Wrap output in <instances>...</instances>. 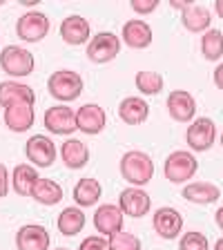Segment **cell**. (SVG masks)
Here are the masks:
<instances>
[{"mask_svg":"<svg viewBox=\"0 0 223 250\" xmlns=\"http://www.w3.org/2000/svg\"><path fill=\"white\" fill-rule=\"evenodd\" d=\"M121 174L134 188L147 186L154 177V161L143 150H130L121 156Z\"/></svg>","mask_w":223,"mask_h":250,"instance_id":"1","label":"cell"},{"mask_svg":"<svg viewBox=\"0 0 223 250\" xmlns=\"http://www.w3.org/2000/svg\"><path fill=\"white\" fill-rule=\"evenodd\" d=\"M47 89H49L54 99L69 103V101H76L83 94V78L74 69H58V72H54L49 76Z\"/></svg>","mask_w":223,"mask_h":250,"instance_id":"2","label":"cell"},{"mask_svg":"<svg viewBox=\"0 0 223 250\" xmlns=\"http://www.w3.org/2000/svg\"><path fill=\"white\" fill-rule=\"evenodd\" d=\"M0 67L5 69V74L14 78H22L29 76L36 67V61H34V54L29 49L20 45H7L2 52H0Z\"/></svg>","mask_w":223,"mask_h":250,"instance_id":"3","label":"cell"},{"mask_svg":"<svg viewBox=\"0 0 223 250\" xmlns=\"http://www.w3.org/2000/svg\"><path fill=\"white\" fill-rule=\"evenodd\" d=\"M199 170V161L192 152L185 150H177L172 152L170 156L165 159V166H163V174L170 183H183L190 181V179L197 174Z\"/></svg>","mask_w":223,"mask_h":250,"instance_id":"4","label":"cell"},{"mask_svg":"<svg viewBox=\"0 0 223 250\" xmlns=\"http://www.w3.org/2000/svg\"><path fill=\"white\" fill-rule=\"evenodd\" d=\"M121 52V38L112 31H99L87 42V58L92 62H109Z\"/></svg>","mask_w":223,"mask_h":250,"instance_id":"5","label":"cell"},{"mask_svg":"<svg viewBox=\"0 0 223 250\" xmlns=\"http://www.w3.org/2000/svg\"><path fill=\"white\" fill-rule=\"evenodd\" d=\"M185 141L194 152H208L214 146V141H217V125H214V121L208 119V116L194 119L185 132Z\"/></svg>","mask_w":223,"mask_h":250,"instance_id":"6","label":"cell"},{"mask_svg":"<svg viewBox=\"0 0 223 250\" xmlns=\"http://www.w3.org/2000/svg\"><path fill=\"white\" fill-rule=\"evenodd\" d=\"M16 34L25 42H41L49 34V18L42 11H27L16 22Z\"/></svg>","mask_w":223,"mask_h":250,"instance_id":"7","label":"cell"},{"mask_svg":"<svg viewBox=\"0 0 223 250\" xmlns=\"http://www.w3.org/2000/svg\"><path fill=\"white\" fill-rule=\"evenodd\" d=\"M42 123H45L47 132H52V134L67 136V134H72V132L78 130L76 112H74L69 105H54V107H49L45 112Z\"/></svg>","mask_w":223,"mask_h":250,"instance_id":"8","label":"cell"},{"mask_svg":"<svg viewBox=\"0 0 223 250\" xmlns=\"http://www.w3.org/2000/svg\"><path fill=\"white\" fill-rule=\"evenodd\" d=\"M25 154L34 166L38 167H49L54 161H56V146H54V141L45 134H34L29 136V141L25 143Z\"/></svg>","mask_w":223,"mask_h":250,"instance_id":"9","label":"cell"},{"mask_svg":"<svg viewBox=\"0 0 223 250\" xmlns=\"http://www.w3.org/2000/svg\"><path fill=\"white\" fill-rule=\"evenodd\" d=\"M119 208L125 217L141 219L150 212L152 199H150V194H147L145 190H141V188H125L119 197Z\"/></svg>","mask_w":223,"mask_h":250,"instance_id":"10","label":"cell"},{"mask_svg":"<svg viewBox=\"0 0 223 250\" xmlns=\"http://www.w3.org/2000/svg\"><path fill=\"white\" fill-rule=\"evenodd\" d=\"M152 226H154L156 234L163 239H177L183 230V217L177 208L172 206H163L154 212L152 217Z\"/></svg>","mask_w":223,"mask_h":250,"instance_id":"11","label":"cell"},{"mask_svg":"<svg viewBox=\"0 0 223 250\" xmlns=\"http://www.w3.org/2000/svg\"><path fill=\"white\" fill-rule=\"evenodd\" d=\"M167 112L179 123H192L197 114V101L185 89H174L167 94Z\"/></svg>","mask_w":223,"mask_h":250,"instance_id":"12","label":"cell"},{"mask_svg":"<svg viewBox=\"0 0 223 250\" xmlns=\"http://www.w3.org/2000/svg\"><path fill=\"white\" fill-rule=\"evenodd\" d=\"M76 125L83 134H101L103 127L107 125V114L105 109L96 103H85L83 107L76 109Z\"/></svg>","mask_w":223,"mask_h":250,"instance_id":"13","label":"cell"},{"mask_svg":"<svg viewBox=\"0 0 223 250\" xmlns=\"http://www.w3.org/2000/svg\"><path fill=\"white\" fill-rule=\"evenodd\" d=\"M52 237L45 226L27 224L16 232V248L18 250H49Z\"/></svg>","mask_w":223,"mask_h":250,"instance_id":"14","label":"cell"},{"mask_svg":"<svg viewBox=\"0 0 223 250\" xmlns=\"http://www.w3.org/2000/svg\"><path fill=\"white\" fill-rule=\"evenodd\" d=\"M36 94L29 85L18 83V81H2L0 83V107H11V105H34Z\"/></svg>","mask_w":223,"mask_h":250,"instance_id":"15","label":"cell"},{"mask_svg":"<svg viewBox=\"0 0 223 250\" xmlns=\"http://www.w3.org/2000/svg\"><path fill=\"white\" fill-rule=\"evenodd\" d=\"M123 221H125V214L121 212L119 206H112V203H103L94 212V228L99 230L101 234H107V237L121 232L123 230Z\"/></svg>","mask_w":223,"mask_h":250,"instance_id":"16","label":"cell"},{"mask_svg":"<svg viewBox=\"0 0 223 250\" xmlns=\"http://www.w3.org/2000/svg\"><path fill=\"white\" fill-rule=\"evenodd\" d=\"M61 38L67 42V45H74V47L85 45V42H89V38H92L89 22L78 14L67 16V18L61 22Z\"/></svg>","mask_w":223,"mask_h":250,"instance_id":"17","label":"cell"},{"mask_svg":"<svg viewBox=\"0 0 223 250\" xmlns=\"http://www.w3.org/2000/svg\"><path fill=\"white\" fill-rule=\"evenodd\" d=\"M121 38L125 41V45L132 49H145L152 45V27L145 21H127L123 25Z\"/></svg>","mask_w":223,"mask_h":250,"instance_id":"18","label":"cell"},{"mask_svg":"<svg viewBox=\"0 0 223 250\" xmlns=\"http://www.w3.org/2000/svg\"><path fill=\"white\" fill-rule=\"evenodd\" d=\"M119 116L127 125H141L145 123L147 116H150V105L141 96H127L119 105Z\"/></svg>","mask_w":223,"mask_h":250,"instance_id":"19","label":"cell"},{"mask_svg":"<svg viewBox=\"0 0 223 250\" xmlns=\"http://www.w3.org/2000/svg\"><path fill=\"white\" fill-rule=\"evenodd\" d=\"M61 159L69 170H81L89 163V150L83 141L78 139H67L61 146Z\"/></svg>","mask_w":223,"mask_h":250,"instance_id":"20","label":"cell"},{"mask_svg":"<svg viewBox=\"0 0 223 250\" xmlns=\"http://www.w3.org/2000/svg\"><path fill=\"white\" fill-rule=\"evenodd\" d=\"M36 121L34 105H11L5 109V125L11 132H27Z\"/></svg>","mask_w":223,"mask_h":250,"instance_id":"21","label":"cell"},{"mask_svg":"<svg viewBox=\"0 0 223 250\" xmlns=\"http://www.w3.org/2000/svg\"><path fill=\"white\" fill-rule=\"evenodd\" d=\"M219 197H221L219 186L208 183V181H194L183 188V199H187L190 203H199V206H210Z\"/></svg>","mask_w":223,"mask_h":250,"instance_id":"22","label":"cell"},{"mask_svg":"<svg viewBox=\"0 0 223 250\" xmlns=\"http://www.w3.org/2000/svg\"><path fill=\"white\" fill-rule=\"evenodd\" d=\"M181 21H183V27H185L187 31H194V34H199V31H208L210 29L212 14H210L208 7L192 2L190 7H185V9L181 11Z\"/></svg>","mask_w":223,"mask_h":250,"instance_id":"23","label":"cell"},{"mask_svg":"<svg viewBox=\"0 0 223 250\" xmlns=\"http://www.w3.org/2000/svg\"><path fill=\"white\" fill-rule=\"evenodd\" d=\"M85 212L83 208H78V206H69L65 208L56 219V226H58V232L65 234V237H74L78 234L81 230L85 228Z\"/></svg>","mask_w":223,"mask_h":250,"instance_id":"24","label":"cell"},{"mask_svg":"<svg viewBox=\"0 0 223 250\" xmlns=\"http://www.w3.org/2000/svg\"><path fill=\"white\" fill-rule=\"evenodd\" d=\"M101 194H103V188L92 177L81 179L76 183V188H74V201H76L78 208H92L94 203L101 199Z\"/></svg>","mask_w":223,"mask_h":250,"instance_id":"25","label":"cell"},{"mask_svg":"<svg viewBox=\"0 0 223 250\" xmlns=\"http://www.w3.org/2000/svg\"><path fill=\"white\" fill-rule=\"evenodd\" d=\"M38 172L34 166H27V163H20V166L14 167V174H11V186H14V192L18 197H31V188L38 181Z\"/></svg>","mask_w":223,"mask_h":250,"instance_id":"26","label":"cell"},{"mask_svg":"<svg viewBox=\"0 0 223 250\" xmlns=\"http://www.w3.org/2000/svg\"><path fill=\"white\" fill-rule=\"evenodd\" d=\"M31 199L42 206H56L58 201H62V188L54 179H38L31 188Z\"/></svg>","mask_w":223,"mask_h":250,"instance_id":"27","label":"cell"},{"mask_svg":"<svg viewBox=\"0 0 223 250\" xmlns=\"http://www.w3.org/2000/svg\"><path fill=\"white\" fill-rule=\"evenodd\" d=\"M136 83V89H139L141 94H145V96H156V94L163 92V85H165V81H163L161 74L156 72H139L134 78Z\"/></svg>","mask_w":223,"mask_h":250,"instance_id":"28","label":"cell"},{"mask_svg":"<svg viewBox=\"0 0 223 250\" xmlns=\"http://www.w3.org/2000/svg\"><path fill=\"white\" fill-rule=\"evenodd\" d=\"M201 52L208 61H219L223 56V34L219 29H208L201 38Z\"/></svg>","mask_w":223,"mask_h":250,"instance_id":"29","label":"cell"},{"mask_svg":"<svg viewBox=\"0 0 223 250\" xmlns=\"http://www.w3.org/2000/svg\"><path fill=\"white\" fill-rule=\"evenodd\" d=\"M109 250H141V239L132 232H116L109 237Z\"/></svg>","mask_w":223,"mask_h":250,"instance_id":"30","label":"cell"},{"mask_svg":"<svg viewBox=\"0 0 223 250\" xmlns=\"http://www.w3.org/2000/svg\"><path fill=\"white\" fill-rule=\"evenodd\" d=\"M179 250H210V241L203 232H197V230H190L181 237L179 241Z\"/></svg>","mask_w":223,"mask_h":250,"instance_id":"31","label":"cell"},{"mask_svg":"<svg viewBox=\"0 0 223 250\" xmlns=\"http://www.w3.org/2000/svg\"><path fill=\"white\" fill-rule=\"evenodd\" d=\"M78 250H109V241L105 237H99V234H92L87 239L81 241Z\"/></svg>","mask_w":223,"mask_h":250,"instance_id":"32","label":"cell"},{"mask_svg":"<svg viewBox=\"0 0 223 250\" xmlns=\"http://www.w3.org/2000/svg\"><path fill=\"white\" fill-rule=\"evenodd\" d=\"M130 5L136 14H152L159 7V0H132Z\"/></svg>","mask_w":223,"mask_h":250,"instance_id":"33","label":"cell"},{"mask_svg":"<svg viewBox=\"0 0 223 250\" xmlns=\"http://www.w3.org/2000/svg\"><path fill=\"white\" fill-rule=\"evenodd\" d=\"M9 183H11L9 172H7V167L0 163V199L7 197V192H9Z\"/></svg>","mask_w":223,"mask_h":250,"instance_id":"34","label":"cell"},{"mask_svg":"<svg viewBox=\"0 0 223 250\" xmlns=\"http://www.w3.org/2000/svg\"><path fill=\"white\" fill-rule=\"evenodd\" d=\"M212 81H214V85H217V87L223 92V62H219L217 69L212 72Z\"/></svg>","mask_w":223,"mask_h":250,"instance_id":"35","label":"cell"},{"mask_svg":"<svg viewBox=\"0 0 223 250\" xmlns=\"http://www.w3.org/2000/svg\"><path fill=\"white\" fill-rule=\"evenodd\" d=\"M192 2H194V0H183V2H181V0H172V2H170V5L172 7H174V9H185V7H190V5H192Z\"/></svg>","mask_w":223,"mask_h":250,"instance_id":"36","label":"cell"},{"mask_svg":"<svg viewBox=\"0 0 223 250\" xmlns=\"http://www.w3.org/2000/svg\"><path fill=\"white\" fill-rule=\"evenodd\" d=\"M214 221H217V226L223 230V206L217 210V214H214Z\"/></svg>","mask_w":223,"mask_h":250,"instance_id":"37","label":"cell"},{"mask_svg":"<svg viewBox=\"0 0 223 250\" xmlns=\"http://www.w3.org/2000/svg\"><path fill=\"white\" fill-rule=\"evenodd\" d=\"M214 11L219 14V18H223V0H217V2H214Z\"/></svg>","mask_w":223,"mask_h":250,"instance_id":"38","label":"cell"},{"mask_svg":"<svg viewBox=\"0 0 223 250\" xmlns=\"http://www.w3.org/2000/svg\"><path fill=\"white\" fill-rule=\"evenodd\" d=\"M214 250H223V237H221V239H217V244H214Z\"/></svg>","mask_w":223,"mask_h":250,"instance_id":"39","label":"cell"},{"mask_svg":"<svg viewBox=\"0 0 223 250\" xmlns=\"http://www.w3.org/2000/svg\"><path fill=\"white\" fill-rule=\"evenodd\" d=\"M36 2H38V0H22V5H27V7H34Z\"/></svg>","mask_w":223,"mask_h":250,"instance_id":"40","label":"cell"},{"mask_svg":"<svg viewBox=\"0 0 223 250\" xmlns=\"http://www.w3.org/2000/svg\"><path fill=\"white\" fill-rule=\"evenodd\" d=\"M221 147H223V134H221Z\"/></svg>","mask_w":223,"mask_h":250,"instance_id":"41","label":"cell"},{"mask_svg":"<svg viewBox=\"0 0 223 250\" xmlns=\"http://www.w3.org/2000/svg\"><path fill=\"white\" fill-rule=\"evenodd\" d=\"M56 250H69V248H56Z\"/></svg>","mask_w":223,"mask_h":250,"instance_id":"42","label":"cell"}]
</instances>
